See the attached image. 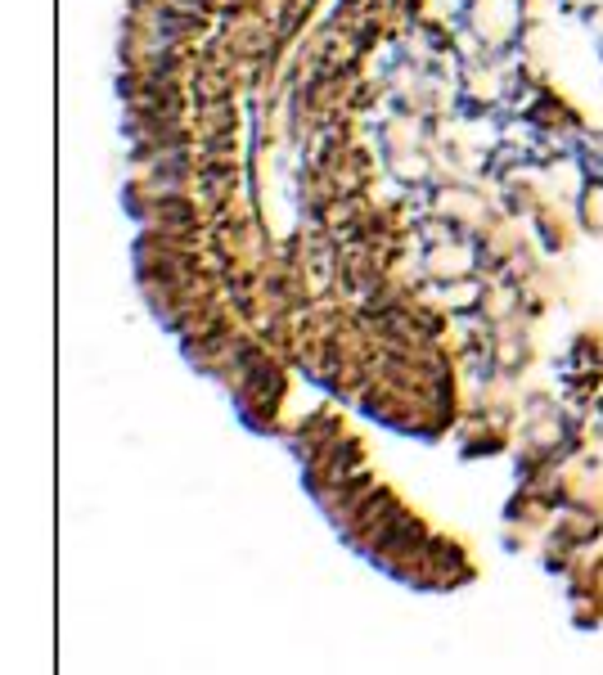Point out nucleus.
Here are the masks:
<instances>
[{
    "mask_svg": "<svg viewBox=\"0 0 603 675\" xmlns=\"http://www.w3.org/2000/svg\"><path fill=\"white\" fill-rule=\"evenodd\" d=\"M428 270L432 275H446V279H455V275H468L473 270V252L468 248H459V243H437V248L428 252Z\"/></svg>",
    "mask_w": 603,
    "mask_h": 675,
    "instance_id": "f257e3e1",
    "label": "nucleus"
},
{
    "mask_svg": "<svg viewBox=\"0 0 603 675\" xmlns=\"http://www.w3.org/2000/svg\"><path fill=\"white\" fill-rule=\"evenodd\" d=\"M392 171L401 180H423L428 176V158L423 153H392Z\"/></svg>",
    "mask_w": 603,
    "mask_h": 675,
    "instance_id": "f03ea898",
    "label": "nucleus"
},
{
    "mask_svg": "<svg viewBox=\"0 0 603 675\" xmlns=\"http://www.w3.org/2000/svg\"><path fill=\"white\" fill-rule=\"evenodd\" d=\"M581 212H585V225H590V230H603V185H590V189H585Z\"/></svg>",
    "mask_w": 603,
    "mask_h": 675,
    "instance_id": "7ed1b4c3",
    "label": "nucleus"
}]
</instances>
